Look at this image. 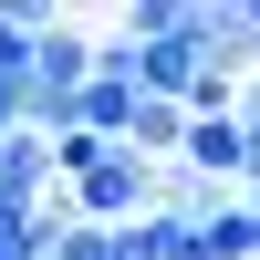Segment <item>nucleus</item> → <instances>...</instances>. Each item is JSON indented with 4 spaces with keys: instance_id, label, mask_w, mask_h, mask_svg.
I'll use <instances>...</instances> for the list:
<instances>
[{
    "instance_id": "20e7f679",
    "label": "nucleus",
    "mask_w": 260,
    "mask_h": 260,
    "mask_svg": "<svg viewBox=\"0 0 260 260\" xmlns=\"http://www.w3.org/2000/svg\"><path fill=\"white\" fill-rule=\"evenodd\" d=\"M229 115H240V136L260 146V73H240V104H229Z\"/></svg>"
},
{
    "instance_id": "7ed1b4c3",
    "label": "nucleus",
    "mask_w": 260,
    "mask_h": 260,
    "mask_svg": "<svg viewBox=\"0 0 260 260\" xmlns=\"http://www.w3.org/2000/svg\"><path fill=\"white\" fill-rule=\"evenodd\" d=\"M52 260H115V240L83 229V219H62V229H52Z\"/></svg>"
},
{
    "instance_id": "f257e3e1",
    "label": "nucleus",
    "mask_w": 260,
    "mask_h": 260,
    "mask_svg": "<svg viewBox=\"0 0 260 260\" xmlns=\"http://www.w3.org/2000/svg\"><path fill=\"white\" fill-rule=\"evenodd\" d=\"M146 208H156V167H146V156H125V146L62 187V219H83V229H136Z\"/></svg>"
},
{
    "instance_id": "f03ea898",
    "label": "nucleus",
    "mask_w": 260,
    "mask_h": 260,
    "mask_svg": "<svg viewBox=\"0 0 260 260\" xmlns=\"http://www.w3.org/2000/svg\"><path fill=\"white\" fill-rule=\"evenodd\" d=\"M187 31L208 73H260V0H187Z\"/></svg>"
}]
</instances>
